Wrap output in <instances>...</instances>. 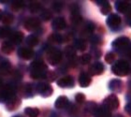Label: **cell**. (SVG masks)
<instances>
[{"instance_id":"41","label":"cell","mask_w":131,"mask_h":117,"mask_svg":"<svg viewBox=\"0 0 131 117\" xmlns=\"http://www.w3.org/2000/svg\"><path fill=\"white\" fill-rule=\"evenodd\" d=\"M90 41L92 44H97V43H99L100 38H98L97 36H92V37L90 38Z\"/></svg>"},{"instance_id":"40","label":"cell","mask_w":131,"mask_h":117,"mask_svg":"<svg viewBox=\"0 0 131 117\" xmlns=\"http://www.w3.org/2000/svg\"><path fill=\"white\" fill-rule=\"evenodd\" d=\"M85 30L87 31L88 33H93L94 30H95V25H94L93 23L91 22H88L85 25Z\"/></svg>"},{"instance_id":"9","label":"cell","mask_w":131,"mask_h":117,"mask_svg":"<svg viewBox=\"0 0 131 117\" xmlns=\"http://www.w3.org/2000/svg\"><path fill=\"white\" fill-rule=\"evenodd\" d=\"M40 26V21L38 18H29L25 23V27L27 30H37Z\"/></svg>"},{"instance_id":"17","label":"cell","mask_w":131,"mask_h":117,"mask_svg":"<svg viewBox=\"0 0 131 117\" xmlns=\"http://www.w3.org/2000/svg\"><path fill=\"white\" fill-rule=\"evenodd\" d=\"M19 105H20L19 98H17V97H15V95H13L12 98H10L7 101V109L8 111H13V110L17 109Z\"/></svg>"},{"instance_id":"3","label":"cell","mask_w":131,"mask_h":117,"mask_svg":"<svg viewBox=\"0 0 131 117\" xmlns=\"http://www.w3.org/2000/svg\"><path fill=\"white\" fill-rule=\"evenodd\" d=\"M62 59V52L56 48H50L47 51V61L52 66L57 65Z\"/></svg>"},{"instance_id":"24","label":"cell","mask_w":131,"mask_h":117,"mask_svg":"<svg viewBox=\"0 0 131 117\" xmlns=\"http://www.w3.org/2000/svg\"><path fill=\"white\" fill-rule=\"evenodd\" d=\"M95 117H112L111 116V112L106 110L103 106L100 108H97Z\"/></svg>"},{"instance_id":"5","label":"cell","mask_w":131,"mask_h":117,"mask_svg":"<svg viewBox=\"0 0 131 117\" xmlns=\"http://www.w3.org/2000/svg\"><path fill=\"white\" fill-rule=\"evenodd\" d=\"M103 107L106 110L112 112L114 111L119 107V100L118 98L115 95H111L108 98H105V100L103 101Z\"/></svg>"},{"instance_id":"16","label":"cell","mask_w":131,"mask_h":117,"mask_svg":"<svg viewBox=\"0 0 131 117\" xmlns=\"http://www.w3.org/2000/svg\"><path fill=\"white\" fill-rule=\"evenodd\" d=\"M79 82H80V85H81L82 87H87V86H89V84L91 83L90 75H88V74L85 73V72L81 73L79 77Z\"/></svg>"},{"instance_id":"19","label":"cell","mask_w":131,"mask_h":117,"mask_svg":"<svg viewBox=\"0 0 131 117\" xmlns=\"http://www.w3.org/2000/svg\"><path fill=\"white\" fill-rule=\"evenodd\" d=\"M68 105V98L67 97H65V95L59 97L56 99L54 104L55 108H57V109H65Z\"/></svg>"},{"instance_id":"2","label":"cell","mask_w":131,"mask_h":117,"mask_svg":"<svg viewBox=\"0 0 131 117\" xmlns=\"http://www.w3.org/2000/svg\"><path fill=\"white\" fill-rule=\"evenodd\" d=\"M112 72L117 76H125L130 70V66L128 62L125 60H119L112 66Z\"/></svg>"},{"instance_id":"36","label":"cell","mask_w":131,"mask_h":117,"mask_svg":"<svg viewBox=\"0 0 131 117\" xmlns=\"http://www.w3.org/2000/svg\"><path fill=\"white\" fill-rule=\"evenodd\" d=\"M64 5L62 2H54L52 4V8H53V10L56 11V12H60L62 10V8H63Z\"/></svg>"},{"instance_id":"27","label":"cell","mask_w":131,"mask_h":117,"mask_svg":"<svg viewBox=\"0 0 131 117\" xmlns=\"http://www.w3.org/2000/svg\"><path fill=\"white\" fill-rule=\"evenodd\" d=\"M25 41H26V44H27L28 46L34 47V46H36V45H38V38H37L36 36L30 35V36H28L27 38H26Z\"/></svg>"},{"instance_id":"10","label":"cell","mask_w":131,"mask_h":117,"mask_svg":"<svg viewBox=\"0 0 131 117\" xmlns=\"http://www.w3.org/2000/svg\"><path fill=\"white\" fill-rule=\"evenodd\" d=\"M58 86L63 88H69L74 85V80L71 76H66L57 81Z\"/></svg>"},{"instance_id":"33","label":"cell","mask_w":131,"mask_h":117,"mask_svg":"<svg viewBox=\"0 0 131 117\" xmlns=\"http://www.w3.org/2000/svg\"><path fill=\"white\" fill-rule=\"evenodd\" d=\"M11 35L10 30L7 27H2L0 28V38H7Z\"/></svg>"},{"instance_id":"11","label":"cell","mask_w":131,"mask_h":117,"mask_svg":"<svg viewBox=\"0 0 131 117\" xmlns=\"http://www.w3.org/2000/svg\"><path fill=\"white\" fill-rule=\"evenodd\" d=\"M18 55L21 58L25 60H29L34 56V51L30 48H25V47H23V48H20L18 50Z\"/></svg>"},{"instance_id":"44","label":"cell","mask_w":131,"mask_h":117,"mask_svg":"<svg viewBox=\"0 0 131 117\" xmlns=\"http://www.w3.org/2000/svg\"><path fill=\"white\" fill-rule=\"evenodd\" d=\"M2 17H3V13L2 11H0V21H2Z\"/></svg>"},{"instance_id":"46","label":"cell","mask_w":131,"mask_h":117,"mask_svg":"<svg viewBox=\"0 0 131 117\" xmlns=\"http://www.w3.org/2000/svg\"><path fill=\"white\" fill-rule=\"evenodd\" d=\"M129 87H131V81H130V82H129Z\"/></svg>"},{"instance_id":"43","label":"cell","mask_w":131,"mask_h":117,"mask_svg":"<svg viewBox=\"0 0 131 117\" xmlns=\"http://www.w3.org/2000/svg\"><path fill=\"white\" fill-rule=\"evenodd\" d=\"M127 56H128V58L130 59V61H131V45L129 46L128 49H127Z\"/></svg>"},{"instance_id":"28","label":"cell","mask_w":131,"mask_h":117,"mask_svg":"<svg viewBox=\"0 0 131 117\" xmlns=\"http://www.w3.org/2000/svg\"><path fill=\"white\" fill-rule=\"evenodd\" d=\"M13 20H14V17L12 14L10 13H5L3 14V17H2V22L4 25H11L12 23H13Z\"/></svg>"},{"instance_id":"42","label":"cell","mask_w":131,"mask_h":117,"mask_svg":"<svg viewBox=\"0 0 131 117\" xmlns=\"http://www.w3.org/2000/svg\"><path fill=\"white\" fill-rule=\"evenodd\" d=\"M125 110H126V112H127L129 115H131V103L126 104V107H125Z\"/></svg>"},{"instance_id":"21","label":"cell","mask_w":131,"mask_h":117,"mask_svg":"<svg viewBox=\"0 0 131 117\" xmlns=\"http://www.w3.org/2000/svg\"><path fill=\"white\" fill-rule=\"evenodd\" d=\"M98 5L101 6V13L104 14V15H107V14L109 13L110 11L112 10V8H111V5H110V3L108 1H105V0H98L96 1Z\"/></svg>"},{"instance_id":"18","label":"cell","mask_w":131,"mask_h":117,"mask_svg":"<svg viewBox=\"0 0 131 117\" xmlns=\"http://www.w3.org/2000/svg\"><path fill=\"white\" fill-rule=\"evenodd\" d=\"M11 70L10 63L7 60H3L0 62V74L1 75H8Z\"/></svg>"},{"instance_id":"47","label":"cell","mask_w":131,"mask_h":117,"mask_svg":"<svg viewBox=\"0 0 131 117\" xmlns=\"http://www.w3.org/2000/svg\"><path fill=\"white\" fill-rule=\"evenodd\" d=\"M14 117H19V116H14Z\"/></svg>"},{"instance_id":"15","label":"cell","mask_w":131,"mask_h":117,"mask_svg":"<svg viewBox=\"0 0 131 117\" xmlns=\"http://www.w3.org/2000/svg\"><path fill=\"white\" fill-rule=\"evenodd\" d=\"M96 111H97V106L95 102H87L84 107V114L87 116L96 114Z\"/></svg>"},{"instance_id":"1","label":"cell","mask_w":131,"mask_h":117,"mask_svg":"<svg viewBox=\"0 0 131 117\" xmlns=\"http://www.w3.org/2000/svg\"><path fill=\"white\" fill-rule=\"evenodd\" d=\"M31 77L34 79H40L47 76V66L42 60H36L31 64Z\"/></svg>"},{"instance_id":"48","label":"cell","mask_w":131,"mask_h":117,"mask_svg":"<svg viewBox=\"0 0 131 117\" xmlns=\"http://www.w3.org/2000/svg\"><path fill=\"white\" fill-rule=\"evenodd\" d=\"M130 26H131V22H130Z\"/></svg>"},{"instance_id":"23","label":"cell","mask_w":131,"mask_h":117,"mask_svg":"<svg viewBox=\"0 0 131 117\" xmlns=\"http://www.w3.org/2000/svg\"><path fill=\"white\" fill-rule=\"evenodd\" d=\"M13 49H14L13 43H11L9 40H6L1 44V51H2V52L6 54V55L10 54L13 51Z\"/></svg>"},{"instance_id":"34","label":"cell","mask_w":131,"mask_h":117,"mask_svg":"<svg viewBox=\"0 0 131 117\" xmlns=\"http://www.w3.org/2000/svg\"><path fill=\"white\" fill-rule=\"evenodd\" d=\"M52 12L50 10H47V9H45V10L42 11V13L40 14V17L41 19L44 20V21H48V20H50L51 18H52Z\"/></svg>"},{"instance_id":"20","label":"cell","mask_w":131,"mask_h":117,"mask_svg":"<svg viewBox=\"0 0 131 117\" xmlns=\"http://www.w3.org/2000/svg\"><path fill=\"white\" fill-rule=\"evenodd\" d=\"M23 38H24V35L21 32L17 31V32L11 33V35L9 36V41L13 44H19L22 42Z\"/></svg>"},{"instance_id":"22","label":"cell","mask_w":131,"mask_h":117,"mask_svg":"<svg viewBox=\"0 0 131 117\" xmlns=\"http://www.w3.org/2000/svg\"><path fill=\"white\" fill-rule=\"evenodd\" d=\"M115 7H116V8H117V10L119 12L126 13L130 8V5L127 2H125V1H117L116 4H115Z\"/></svg>"},{"instance_id":"6","label":"cell","mask_w":131,"mask_h":117,"mask_svg":"<svg viewBox=\"0 0 131 117\" xmlns=\"http://www.w3.org/2000/svg\"><path fill=\"white\" fill-rule=\"evenodd\" d=\"M37 91L38 92V94H40L42 97L47 98L52 94V86L46 82H39L37 84Z\"/></svg>"},{"instance_id":"8","label":"cell","mask_w":131,"mask_h":117,"mask_svg":"<svg viewBox=\"0 0 131 117\" xmlns=\"http://www.w3.org/2000/svg\"><path fill=\"white\" fill-rule=\"evenodd\" d=\"M13 95H14L13 89H12L10 85H7L4 88H2L1 91H0V99H1V101H6L7 102Z\"/></svg>"},{"instance_id":"38","label":"cell","mask_w":131,"mask_h":117,"mask_svg":"<svg viewBox=\"0 0 131 117\" xmlns=\"http://www.w3.org/2000/svg\"><path fill=\"white\" fill-rule=\"evenodd\" d=\"M91 61V55L89 54H84V55H82V57H81V62L82 64L83 65H86L88 63Z\"/></svg>"},{"instance_id":"31","label":"cell","mask_w":131,"mask_h":117,"mask_svg":"<svg viewBox=\"0 0 131 117\" xmlns=\"http://www.w3.org/2000/svg\"><path fill=\"white\" fill-rule=\"evenodd\" d=\"M41 5L38 2H33L29 5V10L33 13H36V12H38V11L41 9Z\"/></svg>"},{"instance_id":"4","label":"cell","mask_w":131,"mask_h":117,"mask_svg":"<svg viewBox=\"0 0 131 117\" xmlns=\"http://www.w3.org/2000/svg\"><path fill=\"white\" fill-rule=\"evenodd\" d=\"M129 46H130V39L127 37H119L112 42V47L116 51L128 49Z\"/></svg>"},{"instance_id":"12","label":"cell","mask_w":131,"mask_h":117,"mask_svg":"<svg viewBox=\"0 0 131 117\" xmlns=\"http://www.w3.org/2000/svg\"><path fill=\"white\" fill-rule=\"evenodd\" d=\"M109 88L113 92L120 93L123 89V82L118 79H113L109 82Z\"/></svg>"},{"instance_id":"39","label":"cell","mask_w":131,"mask_h":117,"mask_svg":"<svg viewBox=\"0 0 131 117\" xmlns=\"http://www.w3.org/2000/svg\"><path fill=\"white\" fill-rule=\"evenodd\" d=\"M75 100H76L77 103L79 104H82L85 101V95L82 93H79V94H77L76 97H75Z\"/></svg>"},{"instance_id":"45","label":"cell","mask_w":131,"mask_h":117,"mask_svg":"<svg viewBox=\"0 0 131 117\" xmlns=\"http://www.w3.org/2000/svg\"><path fill=\"white\" fill-rule=\"evenodd\" d=\"M1 85H2V81L0 80V86H1Z\"/></svg>"},{"instance_id":"7","label":"cell","mask_w":131,"mask_h":117,"mask_svg":"<svg viewBox=\"0 0 131 117\" xmlns=\"http://www.w3.org/2000/svg\"><path fill=\"white\" fill-rule=\"evenodd\" d=\"M107 25L112 29L117 28L121 25V17L115 13L110 14L108 16V19H107Z\"/></svg>"},{"instance_id":"26","label":"cell","mask_w":131,"mask_h":117,"mask_svg":"<svg viewBox=\"0 0 131 117\" xmlns=\"http://www.w3.org/2000/svg\"><path fill=\"white\" fill-rule=\"evenodd\" d=\"M25 114L29 117H38L39 114V111L37 108H30V107L25 108Z\"/></svg>"},{"instance_id":"35","label":"cell","mask_w":131,"mask_h":117,"mask_svg":"<svg viewBox=\"0 0 131 117\" xmlns=\"http://www.w3.org/2000/svg\"><path fill=\"white\" fill-rule=\"evenodd\" d=\"M105 60L108 64H112L115 61V55L113 52H108L105 56Z\"/></svg>"},{"instance_id":"29","label":"cell","mask_w":131,"mask_h":117,"mask_svg":"<svg viewBox=\"0 0 131 117\" xmlns=\"http://www.w3.org/2000/svg\"><path fill=\"white\" fill-rule=\"evenodd\" d=\"M82 21V18L81 16L80 12H72L71 13V22L74 25H80Z\"/></svg>"},{"instance_id":"37","label":"cell","mask_w":131,"mask_h":117,"mask_svg":"<svg viewBox=\"0 0 131 117\" xmlns=\"http://www.w3.org/2000/svg\"><path fill=\"white\" fill-rule=\"evenodd\" d=\"M51 39H52L53 42H56V43H61L63 41V38L62 36L59 35V34H53V35L51 36Z\"/></svg>"},{"instance_id":"13","label":"cell","mask_w":131,"mask_h":117,"mask_svg":"<svg viewBox=\"0 0 131 117\" xmlns=\"http://www.w3.org/2000/svg\"><path fill=\"white\" fill-rule=\"evenodd\" d=\"M103 70H104V66L100 62L94 63L93 65L90 67V68H89L91 75H99V74H101L103 72Z\"/></svg>"},{"instance_id":"30","label":"cell","mask_w":131,"mask_h":117,"mask_svg":"<svg viewBox=\"0 0 131 117\" xmlns=\"http://www.w3.org/2000/svg\"><path fill=\"white\" fill-rule=\"evenodd\" d=\"M65 55L68 58H70V59H72V58L76 55V51H75V48H74V47H71V46H68L65 50Z\"/></svg>"},{"instance_id":"32","label":"cell","mask_w":131,"mask_h":117,"mask_svg":"<svg viewBox=\"0 0 131 117\" xmlns=\"http://www.w3.org/2000/svg\"><path fill=\"white\" fill-rule=\"evenodd\" d=\"M24 8V3L22 1H14L11 4V8L15 11H18Z\"/></svg>"},{"instance_id":"25","label":"cell","mask_w":131,"mask_h":117,"mask_svg":"<svg viewBox=\"0 0 131 117\" xmlns=\"http://www.w3.org/2000/svg\"><path fill=\"white\" fill-rule=\"evenodd\" d=\"M74 47H75V49L79 50V51H84L86 49V42H85L84 39H82V38H78L75 40L74 42Z\"/></svg>"},{"instance_id":"14","label":"cell","mask_w":131,"mask_h":117,"mask_svg":"<svg viewBox=\"0 0 131 117\" xmlns=\"http://www.w3.org/2000/svg\"><path fill=\"white\" fill-rule=\"evenodd\" d=\"M66 21L64 19L63 17H57V18H55L53 21H52V28L54 30H63L64 28L66 27Z\"/></svg>"}]
</instances>
